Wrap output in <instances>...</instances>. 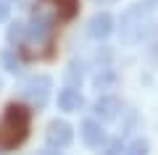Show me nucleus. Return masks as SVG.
Here are the masks:
<instances>
[{
	"label": "nucleus",
	"instance_id": "f257e3e1",
	"mask_svg": "<svg viewBox=\"0 0 158 155\" xmlns=\"http://www.w3.org/2000/svg\"><path fill=\"white\" fill-rule=\"evenodd\" d=\"M29 126H32V111L27 105H19V103L6 105L0 118V153L24 145V139L29 137Z\"/></svg>",
	"mask_w": 158,
	"mask_h": 155
},
{
	"label": "nucleus",
	"instance_id": "f03ea898",
	"mask_svg": "<svg viewBox=\"0 0 158 155\" xmlns=\"http://www.w3.org/2000/svg\"><path fill=\"white\" fill-rule=\"evenodd\" d=\"M148 27H150V11L142 3H137L121 13V39L124 42H140Z\"/></svg>",
	"mask_w": 158,
	"mask_h": 155
},
{
	"label": "nucleus",
	"instance_id": "7ed1b4c3",
	"mask_svg": "<svg viewBox=\"0 0 158 155\" xmlns=\"http://www.w3.org/2000/svg\"><path fill=\"white\" fill-rule=\"evenodd\" d=\"M77 11H79L77 0H37L32 13H42V16H48L50 21L58 24V21H69V18H74Z\"/></svg>",
	"mask_w": 158,
	"mask_h": 155
},
{
	"label": "nucleus",
	"instance_id": "20e7f679",
	"mask_svg": "<svg viewBox=\"0 0 158 155\" xmlns=\"http://www.w3.org/2000/svg\"><path fill=\"white\" fill-rule=\"evenodd\" d=\"M50 89H53L50 76H29L27 82L21 84V97H27L29 103L37 105V108H45L48 97H50Z\"/></svg>",
	"mask_w": 158,
	"mask_h": 155
},
{
	"label": "nucleus",
	"instance_id": "39448f33",
	"mask_svg": "<svg viewBox=\"0 0 158 155\" xmlns=\"http://www.w3.org/2000/svg\"><path fill=\"white\" fill-rule=\"evenodd\" d=\"M92 111H95V116L100 118V121H113V118L121 113V100L113 97V95H103V97L95 100Z\"/></svg>",
	"mask_w": 158,
	"mask_h": 155
},
{
	"label": "nucleus",
	"instance_id": "423d86ee",
	"mask_svg": "<svg viewBox=\"0 0 158 155\" xmlns=\"http://www.w3.org/2000/svg\"><path fill=\"white\" fill-rule=\"evenodd\" d=\"M111 32H113V16L108 11L95 13V16L90 18V24H87V34H90L92 39H106Z\"/></svg>",
	"mask_w": 158,
	"mask_h": 155
},
{
	"label": "nucleus",
	"instance_id": "0eeeda50",
	"mask_svg": "<svg viewBox=\"0 0 158 155\" xmlns=\"http://www.w3.org/2000/svg\"><path fill=\"white\" fill-rule=\"evenodd\" d=\"M71 139H74V129L69 126L66 121H53L50 126H48V142H50L53 147H66Z\"/></svg>",
	"mask_w": 158,
	"mask_h": 155
},
{
	"label": "nucleus",
	"instance_id": "6e6552de",
	"mask_svg": "<svg viewBox=\"0 0 158 155\" xmlns=\"http://www.w3.org/2000/svg\"><path fill=\"white\" fill-rule=\"evenodd\" d=\"M79 134H82L85 145H90V147H98V145L106 142V129H103V124L92 121V118H87V121L79 126Z\"/></svg>",
	"mask_w": 158,
	"mask_h": 155
},
{
	"label": "nucleus",
	"instance_id": "1a4fd4ad",
	"mask_svg": "<svg viewBox=\"0 0 158 155\" xmlns=\"http://www.w3.org/2000/svg\"><path fill=\"white\" fill-rule=\"evenodd\" d=\"M82 95H79V89H74V87H66V89H61L58 92V108L61 111H66V113H74V111H79L82 108Z\"/></svg>",
	"mask_w": 158,
	"mask_h": 155
},
{
	"label": "nucleus",
	"instance_id": "9d476101",
	"mask_svg": "<svg viewBox=\"0 0 158 155\" xmlns=\"http://www.w3.org/2000/svg\"><path fill=\"white\" fill-rule=\"evenodd\" d=\"M92 84H95L98 89H111L113 84H116V74H113L111 68H100V71L95 74V79H92Z\"/></svg>",
	"mask_w": 158,
	"mask_h": 155
},
{
	"label": "nucleus",
	"instance_id": "9b49d317",
	"mask_svg": "<svg viewBox=\"0 0 158 155\" xmlns=\"http://www.w3.org/2000/svg\"><path fill=\"white\" fill-rule=\"evenodd\" d=\"M29 34V24L24 21H13L8 27V42H24V37Z\"/></svg>",
	"mask_w": 158,
	"mask_h": 155
},
{
	"label": "nucleus",
	"instance_id": "f8f14e48",
	"mask_svg": "<svg viewBox=\"0 0 158 155\" xmlns=\"http://www.w3.org/2000/svg\"><path fill=\"white\" fill-rule=\"evenodd\" d=\"M66 79H69V87L82 84V79H85V63H77V61H74L71 66H69V71H66Z\"/></svg>",
	"mask_w": 158,
	"mask_h": 155
},
{
	"label": "nucleus",
	"instance_id": "ddd939ff",
	"mask_svg": "<svg viewBox=\"0 0 158 155\" xmlns=\"http://www.w3.org/2000/svg\"><path fill=\"white\" fill-rule=\"evenodd\" d=\"M127 155H148V142L145 139H135V142L127 147Z\"/></svg>",
	"mask_w": 158,
	"mask_h": 155
},
{
	"label": "nucleus",
	"instance_id": "4468645a",
	"mask_svg": "<svg viewBox=\"0 0 158 155\" xmlns=\"http://www.w3.org/2000/svg\"><path fill=\"white\" fill-rule=\"evenodd\" d=\"M3 68H6V71H19V61H16V55H13V50H6V53H3Z\"/></svg>",
	"mask_w": 158,
	"mask_h": 155
},
{
	"label": "nucleus",
	"instance_id": "2eb2a0df",
	"mask_svg": "<svg viewBox=\"0 0 158 155\" xmlns=\"http://www.w3.org/2000/svg\"><path fill=\"white\" fill-rule=\"evenodd\" d=\"M150 58L158 63V29H156V34H153V42H150Z\"/></svg>",
	"mask_w": 158,
	"mask_h": 155
},
{
	"label": "nucleus",
	"instance_id": "dca6fc26",
	"mask_svg": "<svg viewBox=\"0 0 158 155\" xmlns=\"http://www.w3.org/2000/svg\"><path fill=\"white\" fill-rule=\"evenodd\" d=\"M118 153H121V139H113V142L108 145L106 155H118Z\"/></svg>",
	"mask_w": 158,
	"mask_h": 155
},
{
	"label": "nucleus",
	"instance_id": "f3484780",
	"mask_svg": "<svg viewBox=\"0 0 158 155\" xmlns=\"http://www.w3.org/2000/svg\"><path fill=\"white\" fill-rule=\"evenodd\" d=\"M8 11H11V6H8L6 0H0V21H6V18H8Z\"/></svg>",
	"mask_w": 158,
	"mask_h": 155
},
{
	"label": "nucleus",
	"instance_id": "a211bd4d",
	"mask_svg": "<svg viewBox=\"0 0 158 155\" xmlns=\"http://www.w3.org/2000/svg\"><path fill=\"white\" fill-rule=\"evenodd\" d=\"M142 6H145V8H148V11H153V8H156V6H158V0H142Z\"/></svg>",
	"mask_w": 158,
	"mask_h": 155
},
{
	"label": "nucleus",
	"instance_id": "6ab92c4d",
	"mask_svg": "<svg viewBox=\"0 0 158 155\" xmlns=\"http://www.w3.org/2000/svg\"><path fill=\"white\" fill-rule=\"evenodd\" d=\"M98 3H113V0H98Z\"/></svg>",
	"mask_w": 158,
	"mask_h": 155
},
{
	"label": "nucleus",
	"instance_id": "aec40b11",
	"mask_svg": "<svg viewBox=\"0 0 158 155\" xmlns=\"http://www.w3.org/2000/svg\"><path fill=\"white\" fill-rule=\"evenodd\" d=\"M0 87H3V82H0Z\"/></svg>",
	"mask_w": 158,
	"mask_h": 155
}]
</instances>
